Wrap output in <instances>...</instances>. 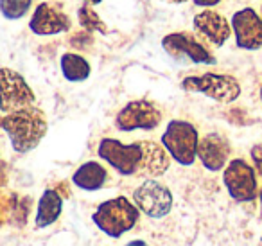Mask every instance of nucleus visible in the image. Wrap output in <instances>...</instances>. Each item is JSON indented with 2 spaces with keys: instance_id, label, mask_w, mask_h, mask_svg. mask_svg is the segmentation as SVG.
<instances>
[{
  "instance_id": "b1692460",
  "label": "nucleus",
  "mask_w": 262,
  "mask_h": 246,
  "mask_svg": "<svg viewBox=\"0 0 262 246\" xmlns=\"http://www.w3.org/2000/svg\"><path fill=\"white\" fill-rule=\"evenodd\" d=\"M56 191L61 194V198H70V189H69V181H61V183L56 185Z\"/></svg>"
},
{
  "instance_id": "dca6fc26",
  "label": "nucleus",
  "mask_w": 262,
  "mask_h": 246,
  "mask_svg": "<svg viewBox=\"0 0 262 246\" xmlns=\"http://www.w3.org/2000/svg\"><path fill=\"white\" fill-rule=\"evenodd\" d=\"M106 180H108V171L104 169L102 163L95 162V160L81 163L76 169V173L72 174V183L79 187L81 191L88 192H95L102 189Z\"/></svg>"
},
{
  "instance_id": "0eeeda50",
  "label": "nucleus",
  "mask_w": 262,
  "mask_h": 246,
  "mask_svg": "<svg viewBox=\"0 0 262 246\" xmlns=\"http://www.w3.org/2000/svg\"><path fill=\"white\" fill-rule=\"evenodd\" d=\"M162 122V112L153 101L139 99L131 101L117 113L115 128L119 131H137L155 130Z\"/></svg>"
},
{
  "instance_id": "4468645a",
  "label": "nucleus",
  "mask_w": 262,
  "mask_h": 246,
  "mask_svg": "<svg viewBox=\"0 0 262 246\" xmlns=\"http://www.w3.org/2000/svg\"><path fill=\"white\" fill-rule=\"evenodd\" d=\"M230 156V144L219 133H208L198 144V158L205 169L217 173L225 169Z\"/></svg>"
},
{
  "instance_id": "f8f14e48",
  "label": "nucleus",
  "mask_w": 262,
  "mask_h": 246,
  "mask_svg": "<svg viewBox=\"0 0 262 246\" xmlns=\"http://www.w3.org/2000/svg\"><path fill=\"white\" fill-rule=\"evenodd\" d=\"M192 26L198 36L207 42V44L214 45V47L225 45L230 34H232V24L221 13L212 11V9H205V11L198 13L194 16Z\"/></svg>"
},
{
  "instance_id": "2f4dec72",
  "label": "nucleus",
  "mask_w": 262,
  "mask_h": 246,
  "mask_svg": "<svg viewBox=\"0 0 262 246\" xmlns=\"http://www.w3.org/2000/svg\"><path fill=\"white\" fill-rule=\"evenodd\" d=\"M260 101H262V87H260Z\"/></svg>"
},
{
  "instance_id": "7ed1b4c3",
  "label": "nucleus",
  "mask_w": 262,
  "mask_h": 246,
  "mask_svg": "<svg viewBox=\"0 0 262 246\" xmlns=\"http://www.w3.org/2000/svg\"><path fill=\"white\" fill-rule=\"evenodd\" d=\"M200 135L198 130L187 120L174 119L167 124L162 135V146L167 149L171 158L180 166H192L198 158Z\"/></svg>"
},
{
  "instance_id": "9d476101",
  "label": "nucleus",
  "mask_w": 262,
  "mask_h": 246,
  "mask_svg": "<svg viewBox=\"0 0 262 246\" xmlns=\"http://www.w3.org/2000/svg\"><path fill=\"white\" fill-rule=\"evenodd\" d=\"M162 47L174 58L189 59L196 65H214L215 63V58L207 49V45L198 40V36H194L192 33H187V31L171 33L164 36Z\"/></svg>"
},
{
  "instance_id": "f03ea898",
  "label": "nucleus",
  "mask_w": 262,
  "mask_h": 246,
  "mask_svg": "<svg viewBox=\"0 0 262 246\" xmlns=\"http://www.w3.org/2000/svg\"><path fill=\"white\" fill-rule=\"evenodd\" d=\"M139 207L133 201H129L126 196L106 199L92 214V221L95 227L112 239H119L129 230H133L135 224L139 223Z\"/></svg>"
},
{
  "instance_id": "c756f323",
  "label": "nucleus",
  "mask_w": 262,
  "mask_h": 246,
  "mask_svg": "<svg viewBox=\"0 0 262 246\" xmlns=\"http://www.w3.org/2000/svg\"><path fill=\"white\" fill-rule=\"evenodd\" d=\"M2 221H4V219H2V212H0V224H2Z\"/></svg>"
},
{
  "instance_id": "a878e982",
  "label": "nucleus",
  "mask_w": 262,
  "mask_h": 246,
  "mask_svg": "<svg viewBox=\"0 0 262 246\" xmlns=\"http://www.w3.org/2000/svg\"><path fill=\"white\" fill-rule=\"evenodd\" d=\"M126 246H147L146 241H142V239H135V241H129Z\"/></svg>"
},
{
  "instance_id": "393cba45",
  "label": "nucleus",
  "mask_w": 262,
  "mask_h": 246,
  "mask_svg": "<svg viewBox=\"0 0 262 246\" xmlns=\"http://www.w3.org/2000/svg\"><path fill=\"white\" fill-rule=\"evenodd\" d=\"M221 0H194V4L198 6V8H205V9H208V8H214V6H217Z\"/></svg>"
},
{
  "instance_id": "cd10ccee",
  "label": "nucleus",
  "mask_w": 262,
  "mask_h": 246,
  "mask_svg": "<svg viewBox=\"0 0 262 246\" xmlns=\"http://www.w3.org/2000/svg\"><path fill=\"white\" fill-rule=\"evenodd\" d=\"M165 2H169V4H185L187 0H165Z\"/></svg>"
},
{
  "instance_id": "423d86ee",
  "label": "nucleus",
  "mask_w": 262,
  "mask_h": 246,
  "mask_svg": "<svg viewBox=\"0 0 262 246\" xmlns=\"http://www.w3.org/2000/svg\"><path fill=\"white\" fill-rule=\"evenodd\" d=\"M34 92L22 74L0 67V112L11 113L34 105Z\"/></svg>"
},
{
  "instance_id": "a211bd4d",
  "label": "nucleus",
  "mask_w": 262,
  "mask_h": 246,
  "mask_svg": "<svg viewBox=\"0 0 262 246\" xmlns=\"http://www.w3.org/2000/svg\"><path fill=\"white\" fill-rule=\"evenodd\" d=\"M59 67H61L63 77L70 83H81L90 77V63L79 54H72V52L63 54Z\"/></svg>"
},
{
  "instance_id": "f257e3e1",
  "label": "nucleus",
  "mask_w": 262,
  "mask_h": 246,
  "mask_svg": "<svg viewBox=\"0 0 262 246\" xmlns=\"http://www.w3.org/2000/svg\"><path fill=\"white\" fill-rule=\"evenodd\" d=\"M2 130L8 133L13 151L24 155L36 149L47 135V117L43 110L36 108L34 105L27 106V108L6 113L2 117Z\"/></svg>"
},
{
  "instance_id": "9b49d317",
  "label": "nucleus",
  "mask_w": 262,
  "mask_h": 246,
  "mask_svg": "<svg viewBox=\"0 0 262 246\" xmlns=\"http://www.w3.org/2000/svg\"><path fill=\"white\" fill-rule=\"evenodd\" d=\"M232 33L235 34V44L244 51H257L262 47V18L251 8H244L233 13Z\"/></svg>"
},
{
  "instance_id": "c85d7f7f",
  "label": "nucleus",
  "mask_w": 262,
  "mask_h": 246,
  "mask_svg": "<svg viewBox=\"0 0 262 246\" xmlns=\"http://www.w3.org/2000/svg\"><path fill=\"white\" fill-rule=\"evenodd\" d=\"M258 198H260V217H262V191H260V194H258Z\"/></svg>"
},
{
  "instance_id": "2eb2a0df",
  "label": "nucleus",
  "mask_w": 262,
  "mask_h": 246,
  "mask_svg": "<svg viewBox=\"0 0 262 246\" xmlns=\"http://www.w3.org/2000/svg\"><path fill=\"white\" fill-rule=\"evenodd\" d=\"M171 166V155L162 144L153 140H142V160L137 169L135 176L151 180V178H160L167 173Z\"/></svg>"
},
{
  "instance_id": "6ab92c4d",
  "label": "nucleus",
  "mask_w": 262,
  "mask_h": 246,
  "mask_svg": "<svg viewBox=\"0 0 262 246\" xmlns=\"http://www.w3.org/2000/svg\"><path fill=\"white\" fill-rule=\"evenodd\" d=\"M77 18H79V24L83 26L84 31L88 33H101V34H106L108 33V27L106 24L101 20V16L94 11L90 4H83L77 11Z\"/></svg>"
},
{
  "instance_id": "f3484780",
  "label": "nucleus",
  "mask_w": 262,
  "mask_h": 246,
  "mask_svg": "<svg viewBox=\"0 0 262 246\" xmlns=\"http://www.w3.org/2000/svg\"><path fill=\"white\" fill-rule=\"evenodd\" d=\"M63 210V198L56 189H45L41 194L40 201H38L36 217H34V224L36 228H47L54 224L59 219Z\"/></svg>"
},
{
  "instance_id": "39448f33",
  "label": "nucleus",
  "mask_w": 262,
  "mask_h": 246,
  "mask_svg": "<svg viewBox=\"0 0 262 246\" xmlns=\"http://www.w3.org/2000/svg\"><path fill=\"white\" fill-rule=\"evenodd\" d=\"M97 155L122 176H135L142 160V142L124 144L117 138L106 137L99 142Z\"/></svg>"
},
{
  "instance_id": "6e6552de",
  "label": "nucleus",
  "mask_w": 262,
  "mask_h": 246,
  "mask_svg": "<svg viewBox=\"0 0 262 246\" xmlns=\"http://www.w3.org/2000/svg\"><path fill=\"white\" fill-rule=\"evenodd\" d=\"M133 203L139 207L142 214L153 219H162L172 209V194L164 183L155 178L146 180L133 192Z\"/></svg>"
},
{
  "instance_id": "aec40b11",
  "label": "nucleus",
  "mask_w": 262,
  "mask_h": 246,
  "mask_svg": "<svg viewBox=\"0 0 262 246\" xmlns=\"http://www.w3.org/2000/svg\"><path fill=\"white\" fill-rule=\"evenodd\" d=\"M33 0H0V13L8 20H20L27 15Z\"/></svg>"
},
{
  "instance_id": "412c9836",
  "label": "nucleus",
  "mask_w": 262,
  "mask_h": 246,
  "mask_svg": "<svg viewBox=\"0 0 262 246\" xmlns=\"http://www.w3.org/2000/svg\"><path fill=\"white\" fill-rule=\"evenodd\" d=\"M29 210H31V199L29 198H15L13 203V212H11V219L16 221L18 224H24L29 217Z\"/></svg>"
},
{
  "instance_id": "20e7f679",
  "label": "nucleus",
  "mask_w": 262,
  "mask_h": 246,
  "mask_svg": "<svg viewBox=\"0 0 262 246\" xmlns=\"http://www.w3.org/2000/svg\"><path fill=\"white\" fill-rule=\"evenodd\" d=\"M182 88L187 92H198L223 105L233 102L241 95V85L228 74L207 72L201 76H189L182 81Z\"/></svg>"
},
{
  "instance_id": "5701e85b",
  "label": "nucleus",
  "mask_w": 262,
  "mask_h": 246,
  "mask_svg": "<svg viewBox=\"0 0 262 246\" xmlns=\"http://www.w3.org/2000/svg\"><path fill=\"white\" fill-rule=\"evenodd\" d=\"M251 160H253V166L257 169V173L262 176V144H257L251 148Z\"/></svg>"
},
{
  "instance_id": "1a4fd4ad",
  "label": "nucleus",
  "mask_w": 262,
  "mask_h": 246,
  "mask_svg": "<svg viewBox=\"0 0 262 246\" xmlns=\"http://www.w3.org/2000/svg\"><path fill=\"white\" fill-rule=\"evenodd\" d=\"M223 181L228 191L230 198L239 203L253 201L257 198V176L255 169L243 158L228 162L223 173Z\"/></svg>"
},
{
  "instance_id": "ddd939ff",
  "label": "nucleus",
  "mask_w": 262,
  "mask_h": 246,
  "mask_svg": "<svg viewBox=\"0 0 262 246\" xmlns=\"http://www.w3.org/2000/svg\"><path fill=\"white\" fill-rule=\"evenodd\" d=\"M29 29L38 36H52L70 29V18L52 4H40L29 20Z\"/></svg>"
},
{
  "instance_id": "4be33fe9",
  "label": "nucleus",
  "mask_w": 262,
  "mask_h": 246,
  "mask_svg": "<svg viewBox=\"0 0 262 246\" xmlns=\"http://www.w3.org/2000/svg\"><path fill=\"white\" fill-rule=\"evenodd\" d=\"M70 44H72L74 47H77V49H86V47H90V45L94 44V38H92V34L88 33V31H83V33L74 34V36L70 38Z\"/></svg>"
},
{
  "instance_id": "bb28decb",
  "label": "nucleus",
  "mask_w": 262,
  "mask_h": 246,
  "mask_svg": "<svg viewBox=\"0 0 262 246\" xmlns=\"http://www.w3.org/2000/svg\"><path fill=\"white\" fill-rule=\"evenodd\" d=\"M84 4H90V6H97V4H101L102 0H83Z\"/></svg>"
},
{
  "instance_id": "7c9ffc66",
  "label": "nucleus",
  "mask_w": 262,
  "mask_h": 246,
  "mask_svg": "<svg viewBox=\"0 0 262 246\" xmlns=\"http://www.w3.org/2000/svg\"><path fill=\"white\" fill-rule=\"evenodd\" d=\"M0 128H2V115H0Z\"/></svg>"
}]
</instances>
